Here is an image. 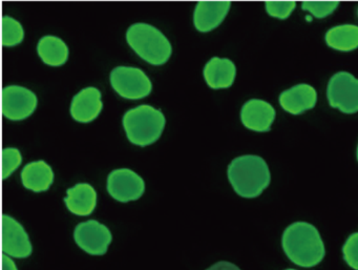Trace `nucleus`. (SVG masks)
Instances as JSON below:
<instances>
[{
    "instance_id": "nucleus-14",
    "label": "nucleus",
    "mask_w": 358,
    "mask_h": 270,
    "mask_svg": "<svg viewBox=\"0 0 358 270\" xmlns=\"http://www.w3.org/2000/svg\"><path fill=\"white\" fill-rule=\"evenodd\" d=\"M230 1H200L194 14V27L200 32H209L223 22L229 12Z\"/></svg>"
},
{
    "instance_id": "nucleus-19",
    "label": "nucleus",
    "mask_w": 358,
    "mask_h": 270,
    "mask_svg": "<svg viewBox=\"0 0 358 270\" xmlns=\"http://www.w3.org/2000/svg\"><path fill=\"white\" fill-rule=\"evenodd\" d=\"M37 52L48 66H60L68 62V45L59 37L53 35H47L39 41Z\"/></svg>"
},
{
    "instance_id": "nucleus-10",
    "label": "nucleus",
    "mask_w": 358,
    "mask_h": 270,
    "mask_svg": "<svg viewBox=\"0 0 358 270\" xmlns=\"http://www.w3.org/2000/svg\"><path fill=\"white\" fill-rule=\"evenodd\" d=\"M3 251L5 255L24 259L32 253V244L24 226L10 215H3Z\"/></svg>"
},
{
    "instance_id": "nucleus-27",
    "label": "nucleus",
    "mask_w": 358,
    "mask_h": 270,
    "mask_svg": "<svg viewBox=\"0 0 358 270\" xmlns=\"http://www.w3.org/2000/svg\"><path fill=\"white\" fill-rule=\"evenodd\" d=\"M356 156H357V161H358V145H357V152H356Z\"/></svg>"
},
{
    "instance_id": "nucleus-8",
    "label": "nucleus",
    "mask_w": 358,
    "mask_h": 270,
    "mask_svg": "<svg viewBox=\"0 0 358 270\" xmlns=\"http://www.w3.org/2000/svg\"><path fill=\"white\" fill-rule=\"evenodd\" d=\"M144 190L145 183L143 179L131 169H115L108 175V194L119 202L138 200L141 198Z\"/></svg>"
},
{
    "instance_id": "nucleus-11",
    "label": "nucleus",
    "mask_w": 358,
    "mask_h": 270,
    "mask_svg": "<svg viewBox=\"0 0 358 270\" xmlns=\"http://www.w3.org/2000/svg\"><path fill=\"white\" fill-rule=\"evenodd\" d=\"M275 116L273 106L262 99L248 100L241 111V120L244 127L257 133L270 131Z\"/></svg>"
},
{
    "instance_id": "nucleus-1",
    "label": "nucleus",
    "mask_w": 358,
    "mask_h": 270,
    "mask_svg": "<svg viewBox=\"0 0 358 270\" xmlns=\"http://www.w3.org/2000/svg\"><path fill=\"white\" fill-rule=\"evenodd\" d=\"M282 247L288 259L303 268L318 265L326 255L324 241L315 226L295 222L285 229Z\"/></svg>"
},
{
    "instance_id": "nucleus-22",
    "label": "nucleus",
    "mask_w": 358,
    "mask_h": 270,
    "mask_svg": "<svg viewBox=\"0 0 358 270\" xmlns=\"http://www.w3.org/2000/svg\"><path fill=\"white\" fill-rule=\"evenodd\" d=\"M22 162V154L17 148H9L3 150V178H9Z\"/></svg>"
},
{
    "instance_id": "nucleus-20",
    "label": "nucleus",
    "mask_w": 358,
    "mask_h": 270,
    "mask_svg": "<svg viewBox=\"0 0 358 270\" xmlns=\"http://www.w3.org/2000/svg\"><path fill=\"white\" fill-rule=\"evenodd\" d=\"M24 38V31L22 24L10 16L3 17V45L14 47L20 45Z\"/></svg>"
},
{
    "instance_id": "nucleus-15",
    "label": "nucleus",
    "mask_w": 358,
    "mask_h": 270,
    "mask_svg": "<svg viewBox=\"0 0 358 270\" xmlns=\"http://www.w3.org/2000/svg\"><path fill=\"white\" fill-rule=\"evenodd\" d=\"M236 68L228 58L213 57L204 68V77L211 89H227L234 85Z\"/></svg>"
},
{
    "instance_id": "nucleus-9",
    "label": "nucleus",
    "mask_w": 358,
    "mask_h": 270,
    "mask_svg": "<svg viewBox=\"0 0 358 270\" xmlns=\"http://www.w3.org/2000/svg\"><path fill=\"white\" fill-rule=\"evenodd\" d=\"M74 239L77 245L85 253L93 255H102L108 251L113 236L106 225L96 220H90L77 226Z\"/></svg>"
},
{
    "instance_id": "nucleus-18",
    "label": "nucleus",
    "mask_w": 358,
    "mask_h": 270,
    "mask_svg": "<svg viewBox=\"0 0 358 270\" xmlns=\"http://www.w3.org/2000/svg\"><path fill=\"white\" fill-rule=\"evenodd\" d=\"M324 41L335 51H354L358 49V27L349 24L333 27L327 31Z\"/></svg>"
},
{
    "instance_id": "nucleus-26",
    "label": "nucleus",
    "mask_w": 358,
    "mask_h": 270,
    "mask_svg": "<svg viewBox=\"0 0 358 270\" xmlns=\"http://www.w3.org/2000/svg\"><path fill=\"white\" fill-rule=\"evenodd\" d=\"M3 270H18L13 260L10 259L7 255H3Z\"/></svg>"
},
{
    "instance_id": "nucleus-13",
    "label": "nucleus",
    "mask_w": 358,
    "mask_h": 270,
    "mask_svg": "<svg viewBox=\"0 0 358 270\" xmlns=\"http://www.w3.org/2000/svg\"><path fill=\"white\" fill-rule=\"evenodd\" d=\"M280 104L289 114H303L311 110L317 102V92L307 83L294 85L280 95Z\"/></svg>"
},
{
    "instance_id": "nucleus-29",
    "label": "nucleus",
    "mask_w": 358,
    "mask_h": 270,
    "mask_svg": "<svg viewBox=\"0 0 358 270\" xmlns=\"http://www.w3.org/2000/svg\"><path fill=\"white\" fill-rule=\"evenodd\" d=\"M357 14H358V10H357Z\"/></svg>"
},
{
    "instance_id": "nucleus-7",
    "label": "nucleus",
    "mask_w": 358,
    "mask_h": 270,
    "mask_svg": "<svg viewBox=\"0 0 358 270\" xmlns=\"http://www.w3.org/2000/svg\"><path fill=\"white\" fill-rule=\"evenodd\" d=\"M38 99L34 92L20 85H9L3 91V114L10 120L28 118L36 110Z\"/></svg>"
},
{
    "instance_id": "nucleus-24",
    "label": "nucleus",
    "mask_w": 358,
    "mask_h": 270,
    "mask_svg": "<svg viewBox=\"0 0 358 270\" xmlns=\"http://www.w3.org/2000/svg\"><path fill=\"white\" fill-rule=\"evenodd\" d=\"M343 259L352 269L358 270V232H354L343 246Z\"/></svg>"
},
{
    "instance_id": "nucleus-16",
    "label": "nucleus",
    "mask_w": 358,
    "mask_h": 270,
    "mask_svg": "<svg viewBox=\"0 0 358 270\" xmlns=\"http://www.w3.org/2000/svg\"><path fill=\"white\" fill-rule=\"evenodd\" d=\"M64 199L66 207L71 213L77 215H89L97 205V192L93 186L87 183H79L66 192Z\"/></svg>"
},
{
    "instance_id": "nucleus-2",
    "label": "nucleus",
    "mask_w": 358,
    "mask_h": 270,
    "mask_svg": "<svg viewBox=\"0 0 358 270\" xmlns=\"http://www.w3.org/2000/svg\"><path fill=\"white\" fill-rule=\"evenodd\" d=\"M227 173L234 192L243 198H257L271 181L267 162L255 155H244L234 159L228 166Z\"/></svg>"
},
{
    "instance_id": "nucleus-3",
    "label": "nucleus",
    "mask_w": 358,
    "mask_h": 270,
    "mask_svg": "<svg viewBox=\"0 0 358 270\" xmlns=\"http://www.w3.org/2000/svg\"><path fill=\"white\" fill-rule=\"evenodd\" d=\"M127 41L142 59L152 66L164 64L173 53L169 39L152 24L139 22L129 27Z\"/></svg>"
},
{
    "instance_id": "nucleus-5",
    "label": "nucleus",
    "mask_w": 358,
    "mask_h": 270,
    "mask_svg": "<svg viewBox=\"0 0 358 270\" xmlns=\"http://www.w3.org/2000/svg\"><path fill=\"white\" fill-rule=\"evenodd\" d=\"M327 98L332 108L345 114L358 112V79L349 72H338L331 77Z\"/></svg>"
},
{
    "instance_id": "nucleus-25",
    "label": "nucleus",
    "mask_w": 358,
    "mask_h": 270,
    "mask_svg": "<svg viewBox=\"0 0 358 270\" xmlns=\"http://www.w3.org/2000/svg\"><path fill=\"white\" fill-rule=\"evenodd\" d=\"M207 270H241L238 266L234 264L230 263V262L222 261L217 262L215 265L211 266Z\"/></svg>"
},
{
    "instance_id": "nucleus-4",
    "label": "nucleus",
    "mask_w": 358,
    "mask_h": 270,
    "mask_svg": "<svg viewBox=\"0 0 358 270\" xmlns=\"http://www.w3.org/2000/svg\"><path fill=\"white\" fill-rule=\"evenodd\" d=\"M123 127L131 143L148 146L155 143L162 135L165 116L160 110L143 104L125 113Z\"/></svg>"
},
{
    "instance_id": "nucleus-23",
    "label": "nucleus",
    "mask_w": 358,
    "mask_h": 270,
    "mask_svg": "<svg viewBox=\"0 0 358 270\" xmlns=\"http://www.w3.org/2000/svg\"><path fill=\"white\" fill-rule=\"evenodd\" d=\"M266 11L271 17L278 20H287L296 8L294 1H267L265 3Z\"/></svg>"
},
{
    "instance_id": "nucleus-17",
    "label": "nucleus",
    "mask_w": 358,
    "mask_h": 270,
    "mask_svg": "<svg viewBox=\"0 0 358 270\" xmlns=\"http://www.w3.org/2000/svg\"><path fill=\"white\" fill-rule=\"evenodd\" d=\"M22 184L35 192H45L54 181V171L45 161L29 163L22 171Z\"/></svg>"
},
{
    "instance_id": "nucleus-28",
    "label": "nucleus",
    "mask_w": 358,
    "mask_h": 270,
    "mask_svg": "<svg viewBox=\"0 0 358 270\" xmlns=\"http://www.w3.org/2000/svg\"><path fill=\"white\" fill-rule=\"evenodd\" d=\"M286 270H296V269H286Z\"/></svg>"
},
{
    "instance_id": "nucleus-12",
    "label": "nucleus",
    "mask_w": 358,
    "mask_h": 270,
    "mask_svg": "<svg viewBox=\"0 0 358 270\" xmlns=\"http://www.w3.org/2000/svg\"><path fill=\"white\" fill-rule=\"evenodd\" d=\"M102 108L103 104L99 90L94 87H85L73 98L71 115L78 122H91L99 116Z\"/></svg>"
},
{
    "instance_id": "nucleus-21",
    "label": "nucleus",
    "mask_w": 358,
    "mask_h": 270,
    "mask_svg": "<svg viewBox=\"0 0 358 270\" xmlns=\"http://www.w3.org/2000/svg\"><path fill=\"white\" fill-rule=\"evenodd\" d=\"M338 6L337 1H305L301 3L303 11L309 12L314 17L320 20L331 15Z\"/></svg>"
},
{
    "instance_id": "nucleus-6",
    "label": "nucleus",
    "mask_w": 358,
    "mask_h": 270,
    "mask_svg": "<svg viewBox=\"0 0 358 270\" xmlns=\"http://www.w3.org/2000/svg\"><path fill=\"white\" fill-rule=\"evenodd\" d=\"M113 89L127 99L138 100L150 95L152 81L141 69L118 66L110 73Z\"/></svg>"
}]
</instances>
